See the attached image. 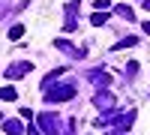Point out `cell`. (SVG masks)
Here are the masks:
<instances>
[{"instance_id": "7a4b0ae2", "label": "cell", "mask_w": 150, "mask_h": 135, "mask_svg": "<svg viewBox=\"0 0 150 135\" xmlns=\"http://www.w3.org/2000/svg\"><path fill=\"white\" fill-rule=\"evenodd\" d=\"M21 33H24V27L18 24V27H12V30H9V39H21Z\"/></svg>"}, {"instance_id": "3957f363", "label": "cell", "mask_w": 150, "mask_h": 135, "mask_svg": "<svg viewBox=\"0 0 150 135\" xmlns=\"http://www.w3.org/2000/svg\"><path fill=\"white\" fill-rule=\"evenodd\" d=\"M144 30H147V33H150V24H144Z\"/></svg>"}, {"instance_id": "6da1fadb", "label": "cell", "mask_w": 150, "mask_h": 135, "mask_svg": "<svg viewBox=\"0 0 150 135\" xmlns=\"http://www.w3.org/2000/svg\"><path fill=\"white\" fill-rule=\"evenodd\" d=\"M0 99H15V90H12V87H3V90H0Z\"/></svg>"}]
</instances>
